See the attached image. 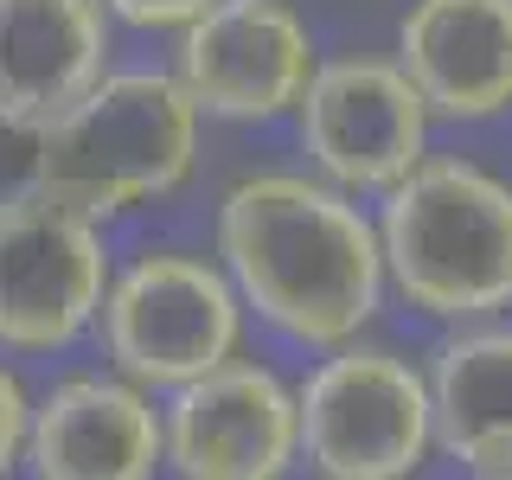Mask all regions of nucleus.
<instances>
[{
    "mask_svg": "<svg viewBox=\"0 0 512 480\" xmlns=\"http://www.w3.org/2000/svg\"><path fill=\"white\" fill-rule=\"evenodd\" d=\"M109 71L103 0H0V103L58 116Z\"/></svg>",
    "mask_w": 512,
    "mask_h": 480,
    "instance_id": "obj_12",
    "label": "nucleus"
},
{
    "mask_svg": "<svg viewBox=\"0 0 512 480\" xmlns=\"http://www.w3.org/2000/svg\"><path fill=\"white\" fill-rule=\"evenodd\" d=\"M384 282L429 320L512 308V180L461 154H423L378 205Z\"/></svg>",
    "mask_w": 512,
    "mask_h": 480,
    "instance_id": "obj_2",
    "label": "nucleus"
},
{
    "mask_svg": "<svg viewBox=\"0 0 512 480\" xmlns=\"http://www.w3.org/2000/svg\"><path fill=\"white\" fill-rule=\"evenodd\" d=\"M295 429L320 480H410L436 448L429 378L397 346L346 340L301 378Z\"/></svg>",
    "mask_w": 512,
    "mask_h": 480,
    "instance_id": "obj_5",
    "label": "nucleus"
},
{
    "mask_svg": "<svg viewBox=\"0 0 512 480\" xmlns=\"http://www.w3.org/2000/svg\"><path fill=\"white\" fill-rule=\"evenodd\" d=\"M314 173L340 192H391L429 154V103L397 58H320L295 103Z\"/></svg>",
    "mask_w": 512,
    "mask_h": 480,
    "instance_id": "obj_6",
    "label": "nucleus"
},
{
    "mask_svg": "<svg viewBox=\"0 0 512 480\" xmlns=\"http://www.w3.org/2000/svg\"><path fill=\"white\" fill-rule=\"evenodd\" d=\"M32 480H154L167 468L160 410L122 372H71L32 397L26 423Z\"/></svg>",
    "mask_w": 512,
    "mask_h": 480,
    "instance_id": "obj_10",
    "label": "nucleus"
},
{
    "mask_svg": "<svg viewBox=\"0 0 512 480\" xmlns=\"http://www.w3.org/2000/svg\"><path fill=\"white\" fill-rule=\"evenodd\" d=\"M480 480H512V474H480Z\"/></svg>",
    "mask_w": 512,
    "mask_h": 480,
    "instance_id": "obj_17",
    "label": "nucleus"
},
{
    "mask_svg": "<svg viewBox=\"0 0 512 480\" xmlns=\"http://www.w3.org/2000/svg\"><path fill=\"white\" fill-rule=\"evenodd\" d=\"M205 7H212V0H103L109 20L141 26V32H180V26L199 20Z\"/></svg>",
    "mask_w": 512,
    "mask_h": 480,
    "instance_id": "obj_16",
    "label": "nucleus"
},
{
    "mask_svg": "<svg viewBox=\"0 0 512 480\" xmlns=\"http://www.w3.org/2000/svg\"><path fill=\"white\" fill-rule=\"evenodd\" d=\"M199 122L173 71H103L45 116V199L96 224L173 199L199 167Z\"/></svg>",
    "mask_w": 512,
    "mask_h": 480,
    "instance_id": "obj_3",
    "label": "nucleus"
},
{
    "mask_svg": "<svg viewBox=\"0 0 512 480\" xmlns=\"http://www.w3.org/2000/svg\"><path fill=\"white\" fill-rule=\"evenodd\" d=\"M167 468L180 480H282L301 461L295 391L256 359H224L160 410Z\"/></svg>",
    "mask_w": 512,
    "mask_h": 480,
    "instance_id": "obj_9",
    "label": "nucleus"
},
{
    "mask_svg": "<svg viewBox=\"0 0 512 480\" xmlns=\"http://www.w3.org/2000/svg\"><path fill=\"white\" fill-rule=\"evenodd\" d=\"M314 64V32L288 0H212L192 26H180L173 77L199 116L276 122L301 103Z\"/></svg>",
    "mask_w": 512,
    "mask_h": 480,
    "instance_id": "obj_8",
    "label": "nucleus"
},
{
    "mask_svg": "<svg viewBox=\"0 0 512 480\" xmlns=\"http://www.w3.org/2000/svg\"><path fill=\"white\" fill-rule=\"evenodd\" d=\"M26 423H32V397H26L20 372L0 365V480L20 468V455H26Z\"/></svg>",
    "mask_w": 512,
    "mask_h": 480,
    "instance_id": "obj_15",
    "label": "nucleus"
},
{
    "mask_svg": "<svg viewBox=\"0 0 512 480\" xmlns=\"http://www.w3.org/2000/svg\"><path fill=\"white\" fill-rule=\"evenodd\" d=\"M218 269L282 340L333 352L384 301L378 224L320 173H244L218 199Z\"/></svg>",
    "mask_w": 512,
    "mask_h": 480,
    "instance_id": "obj_1",
    "label": "nucleus"
},
{
    "mask_svg": "<svg viewBox=\"0 0 512 480\" xmlns=\"http://www.w3.org/2000/svg\"><path fill=\"white\" fill-rule=\"evenodd\" d=\"M103 224L58 199H26L0 218V352H64L103 314L109 295Z\"/></svg>",
    "mask_w": 512,
    "mask_h": 480,
    "instance_id": "obj_7",
    "label": "nucleus"
},
{
    "mask_svg": "<svg viewBox=\"0 0 512 480\" xmlns=\"http://www.w3.org/2000/svg\"><path fill=\"white\" fill-rule=\"evenodd\" d=\"M397 64L429 116L493 122L512 109V0H410Z\"/></svg>",
    "mask_w": 512,
    "mask_h": 480,
    "instance_id": "obj_11",
    "label": "nucleus"
},
{
    "mask_svg": "<svg viewBox=\"0 0 512 480\" xmlns=\"http://www.w3.org/2000/svg\"><path fill=\"white\" fill-rule=\"evenodd\" d=\"M45 192V116L0 103V218Z\"/></svg>",
    "mask_w": 512,
    "mask_h": 480,
    "instance_id": "obj_14",
    "label": "nucleus"
},
{
    "mask_svg": "<svg viewBox=\"0 0 512 480\" xmlns=\"http://www.w3.org/2000/svg\"><path fill=\"white\" fill-rule=\"evenodd\" d=\"M109 372L135 378L141 391H180L237 359L244 340V301L231 276L192 250H141L109 276L96 314Z\"/></svg>",
    "mask_w": 512,
    "mask_h": 480,
    "instance_id": "obj_4",
    "label": "nucleus"
},
{
    "mask_svg": "<svg viewBox=\"0 0 512 480\" xmlns=\"http://www.w3.org/2000/svg\"><path fill=\"white\" fill-rule=\"evenodd\" d=\"M436 448L474 474H512V327L480 320L429 359Z\"/></svg>",
    "mask_w": 512,
    "mask_h": 480,
    "instance_id": "obj_13",
    "label": "nucleus"
}]
</instances>
